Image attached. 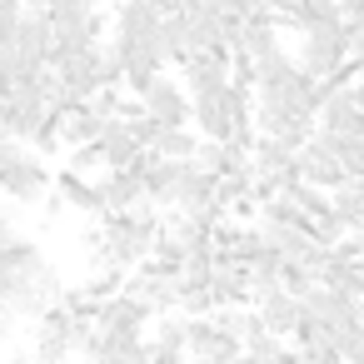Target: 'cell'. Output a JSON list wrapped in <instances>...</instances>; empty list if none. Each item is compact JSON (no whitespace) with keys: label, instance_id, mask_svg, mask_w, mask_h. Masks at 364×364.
<instances>
[{"label":"cell","instance_id":"obj_3","mask_svg":"<svg viewBox=\"0 0 364 364\" xmlns=\"http://www.w3.org/2000/svg\"><path fill=\"white\" fill-rule=\"evenodd\" d=\"M50 185H55V175H50V165H46L41 150H26L6 175H0V195H11V200H21V205H41Z\"/></svg>","mask_w":364,"mask_h":364},{"label":"cell","instance_id":"obj_6","mask_svg":"<svg viewBox=\"0 0 364 364\" xmlns=\"http://www.w3.org/2000/svg\"><path fill=\"white\" fill-rule=\"evenodd\" d=\"M36 319H41L36 324V359H46V364L70 359L75 354V319H70V309L60 299H50Z\"/></svg>","mask_w":364,"mask_h":364},{"label":"cell","instance_id":"obj_20","mask_svg":"<svg viewBox=\"0 0 364 364\" xmlns=\"http://www.w3.org/2000/svg\"><path fill=\"white\" fill-rule=\"evenodd\" d=\"M329 200H334L344 230H364V175H349L339 190H329Z\"/></svg>","mask_w":364,"mask_h":364},{"label":"cell","instance_id":"obj_21","mask_svg":"<svg viewBox=\"0 0 364 364\" xmlns=\"http://www.w3.org/2000/svg\"><path fill=\"white\" fill-rule=\"evenodd\" d=\"M195 145H200L195 125H165V130L155 135V145H150V150H160V155H170V160H190V155H195Z\"/></svg>","mask_w":364,"mask_h":364},{"label":"cell","instance_id":"obj_23","mask_svg":"<svg viewBox=\"0 0 364 364\" xmlns=\"http://www.w3.org/2000/svg\"><path fill=\"white\" fill-rule=\"evenodd\" d=\"M16 26H21V0H0V46H16Z\"/></svg>","mask_w":364,"mask_h":364},{"label":"cell","instance_id":"obj_18","mask_svg":"<svg viewBox=\"0 0 364 364\" xmlns=\"http://www.w3.org/2000/svg\"><path fill=\"white\" fill-rule=\"evenodd\" d=\"M155 50L165 55V65H185V60H190L185 11H175V16H160V31H155Z\"/></svg>","mask_w":364,"mask_h":364},{"label":"cell","instance_id":"obj_26","mask_svg":"<svg viewBox=\"0 0 364 364\" xmlns=\"http://www.w3.org/2000/svg\"><path fill=\"white\" fill-rule=\"evenodd\" d=\"M339 21L354 31V26H364V0H339Z\"/></svg>","mask_w":364,"mask_h":364},{"label":"cell","instance_id":"obj_31","mask_svg":"<svg viewBox=\"0 0 364 364\" xmlns=\"http://www.w3.org/2000/svg\"><path fill=\"white\" fill-rule=\"evenodd\" d=\"M21 6H46V0H21Z\"/></svg>","mask_w":364,"mask_h":364},{"label":"cell","instance_id":"obj_11","mask_svg":"<svg viewBox=\"0 0 364 364\" xmlns=\"http://www.w3.org/2000/svg\"><path fill=\"white\" fill-rule=\"evenodd\" d=\"M180 170H185V160H170V155H160V150H145V155H140L145 200H150V205H175V185H180Z\"/></svg>","mask_w":364,"mask_h":364},{"label":"cell","instance_id":"obj_5","mask_svg":"<svg viewBox=\"0 0 364 364\" xmlns=\"http://www.w3.org/2000/svg\"><path fill=\"white\" fill-rule=\"evenodd\" d=\"M110 46H115V55H120V65H125V90L145 95V90L155 85V75H165V55L155 50V36H150V41L110 36Z\"/></svg>","mask_w":364,"mask_h":364},{"label":"cell","instance_id":"obj_9","mask_svg":"<svg viewBox=\"0 0 364 364\" xmlns=\"http://www.w3.org/2000/svg\"><path fill=\"white\" fill-rule=\"evenodd\" d=\"M150 319H155V309L140 294H130V289H115L110 299H100V314H95V324L115 329V334H140Z\"/></svg>","mask_w":364,"mask_h":364},{"label":"cell","instance_id":"obj_12","mask_svg":"<svg viewBox=\"0 0 364 364\" xmlns=\"http://www.w3.org/2000/svg\"><path fill=\"white\" fill-rule=\"evenodd\" d=\"M299 175H304L309 185H319V190H339V185L349 180V165H344L329 145L309 140V145L299 150Z\"/></svg>","mask_w":364,"mask_h":364},{"label":"cell","instance_id":"obj_22","mask_svg":"<svg viewBox=\"0 0 364 364\" xmlns=\"http://www.w3.org/2000/svg\"><path fill=\"white\" fill-rule=\"evenodd\" d=\"M319 21H339V0H299L294 16H289L294 31H309V26H319Z\"/></svg>","mask_w":364,"mask_h":364},{"label":"cell","instance_id":"obj_25","mask_svg":"<svg viewBox=\"0 0 364 364\" xmlns=\"http://www.w3.org/2000/svg\"><path fill=\"white\" fill-rule=\"evenodd\" d=\"M215 6H220V11H230V16H245V21L264 11V6H259V0H215Z\"/></svg>","mask_w":364,"mask_h":364},{"label":"cell","instance_id":"obj_8","mask_svg":"<svg viewBox=\"0 0 364 364\" xmlns=\"http://www.w3.org/2000/svg\"><path fill=\"white\" fill-rule=\"evenodd\" d=\"M145 100V110L160 120V130L165 125H190V115H195V100H190V90H185V80L175 85V80H165V75H155V85L140 95Z\"/></svg>","mask_w":364,"mask_h":364},{"label":"cell","instance_id":"obj_24","mask_svg":"<svg viewBox=\"0 0 364 364\" xmlns=\"http://www.w3.org/2000/svg\"><path fill=\"white\" fill-rule=\"evenodd\" d=\"M26 150H31L26 140H16V135H0V175H6V170H11V165H16Z\"/></svg>","mask_w":364,"mask_h":364},{"label":"cell","instance_id":"obj_2","mask_svg":"<svg viewBox=\"0 0 364 364\" xmlns=\"http://www.w3.org/2000/svg\"><path fill=\"white\" fill-rule=\"evenodd\" d=\"M185 329H190V354H200V359H210V364L245 359V339H240L230 324H220V319H210V314H190Z\"/></svg>","mask_w":364,"mask_h":364},{"label":"cell","instance_id":"obj_27","mask_svg":"<svg viewBox=\"0 0 364 364\" xmlns=\"http://www.w3.org/2000/svg\"><path fill=\"white\" fill-rule=\"evenodd\" d=\"M339 160L349 165V175H364V135H359V140H354V145H349V150H344Z\"/></svg>","mask_w":364,"mask_h":364},{"label":"cell","instance_id":"obj_29","mask_svg":"<svg viewBox=\"0 0 364 364\" xmlns=\"http://www.w3.org/2000/svg\"><path fill=\"white\" fill-rule=\"evenodd\" d=\"M185 6H190V0H155L160 16H175V11H185Z\"/></svg>","mask_w":364,"mask_h":364},{"label":"cell","instance_id":"obj_1","mask_svg":"<svg viewBox=\"0 0 364 364\" xmlns=\"http://www.w3.org/2000/svg\"><path fill=\"white\" fill-rule=\"evenodd\" d=\"M299 65L309 75H334L349 60V26L344 21H319L309 31H299Z\"/></svg>","mask_w":364,"mask_h":364},{"label":"cell","instance_id":"obj_16","mask_svg":"<svg viewBox=\"0 0 364 364\" xmlns=\"http://www.w3.org/2000/svg\"><path fill=\"white\" fill-rule=\"evenodd\" d=\"M155 31H160L155 0H120V6H115V36H125V41H150Z\"/></svg>","mask_w":364,"mask_h":364},{"label":"cell","instance_id":"obj_15","mask_svg":"<svg viewBox=\"0 0 364 364\" xmlns=\"http://www.w3.org/2000/svg\"><path fill=\"white\" fill-rule=\"evenodd\" d=\"M100 195H105V210H130L145 200V175H140V160L125 165V170H110L100 180Z\"/></svg>","mask_w":364,"mask_h":364},{"label":"cell","instance_id":"obj_19","mask_svg":"<svg viewBox=\"0 0 364 364\" xmlns=\"http://www.w3.org/2000/svg\"><path fill=\"white\" fill-rule=\"evenodd\" d=\"M55 190L65 195V205H75V210H85V215H100V210H105L100 185H90L80 170H60V175H55Z\"/></svg>","mask_w":364,"mask_h":364},{"label":"cell","instance_id":"obj_17","mask_svg":"<svg viewBox=\"0 0 364 364\" xmlns=\"http://www.w3.org/2000/svg\"><path fill=\"white\" fill-rule=\"evenodd\" d=\"M190 354V329H185V319H175V314H160V334L150 339V359H160V364H175V359H185Z\"/></svg>","mask_w":364,"mask_h":364},{"label":"cell","instance_id":"obj_4","mask_svg":"<svg viewBox=\"0 0 364 364\" xmlns=\"http://www.w3.org/2000/svg\"><path fill=\"white\" fill-rule=\"evenodd\" d=\"M50 46H55L50 11H46V6L21 11V26H16V60H21V70H41V65L50 60Z\"/></svg>","mask_w":364,"mask_h":364},{"label":"cell","instance_id":"obj_14","mask_svg":"<svg viewBox=\"0 0 364 364\" xmlns=\"http://www.w3.org/2000/svg\"><path fill=\"white\" fill-rule=\"evenodd\" d=\"M100 150H105V170H125V165H135L140 155H145V145L130 135V125L115 115V120H105V130H100Z\"/></svg>","mask_w":364,"mask_h":364},{"label":"cell","instance_id":"obj_10","mask_svg":"<svg viewBox=\"0 0 364 364\" xmlns=\"http://www.w3.org/2000/svg\"><path fill=\"white\" fill-rule=\"evenodd\" d=\"M255 309H259V324L269 329V334H294V324H299V309H304V299L294 294V289H284V284H269L259 299H255Z\"/></svg>","mask_w":364,"mask_h":364},{"label":"cell","instance_id":"obj_30","mask_svg":"<svg viewBox=\"0 0 364 364\" xmlns=\"http://www.w3.org/2000/svg\"><path fill=\"white\" fill-rule=\"evenodd\" d=\"M349 95H354V100L364 105V75H359V70H354V80H349Z\"/></svg>","mask_w":364,"mask_h":364},{"label":"cell","instance_id":"obj_13","mask_svg":"<svg viewBox=\"0 0 364 364\" xmlns=\"http://www.w3.org/2000/svg\"><path fill=\"white\" fill-rule=\"evenodd\" d=\"M279 16H269V11H259V16H250L245 26H240V41H235V50L240 55H250V60H259V55H269V50H279Z\"/></svg>","mask_w":364,"mask_h":364},{"label":"cell","instance_id":"obj_7","mask_svg":"<svg viewBox=\"0 0 364 364\" xmlns=\"http://www.w3.org/2000/svg\"><path fill=\"white\" fill-rule=\"evenodd\" d=\"M299 299H304V309H309L329 334H339L344 324H354V319L364 314V299L349 294V289H334V284H314V289H304Z\"/></svg>","mask_w":364,"mask_h":364},{"label":"cell","instance_id":"obj_28","mask_svg":"<svg viewBox=\"0 0 364 364\" xmlns=\"http://www.w3.org/2000/svg\"><path fill=\"white\" fill-rule=\"evenodd\" d=\"M21 230H16V220H11V210L6 205H0V240H16Z\"/></svg>","mask_w":364,"mask_h":364}]
</instances>
